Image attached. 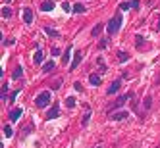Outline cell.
I'll list each match as a JSON object with an SVG mask.
<instances>
[{
  "mask_svg": "<svg viewBox=\"0 0 160 148\" xmlns=\"http://www.w3.org/2000/svg\"><path fill=\"white\" fill-rule=\"evenodd\" d=\"M120 27H122V12H118V14L106 23V29H108L110 35H116V33L120 31Z\"/></svg>",
  "mask_w": 160,
  "mask_h": 148,
  "instance_id": "6da1fadb",
  "label": "cell"
},
{
  "mask_svg": "<svg viewBox=\"0 0 160 148\" xmlns=\"http://www.w3.org/2000/svg\"><path fill=\"white\" fill-rule=\"evenodd\" d=\"M133 96H135L133 92H125L124 96H120V98H118V100L114 102L112 106H108V116H110V114H114V110L122 108V106H124V104H125V102H128V100H131V98H133Z\"/></svg>",
  "mask_w": 160,
  "mask_h": 148,
  "instance_id": "7a4b0ae2",
  "label": "cell"
},
{
  "mask_svg": "<svg viewBox=\"0 0 160 148\" xmlns=\"http://www.w3.org/2000/svg\"><path fill=\"white\" fill-rule=\"evenodd\" d=\"M48 104H50V92H48V90L41 92L39 96L35 98V106H37V108H46Z\"/></svg>",
  "mask_w": 160,
  "mask_h": 148,
  "instance_id": "3957f363",
  "label": "cell"
},
{
  "mask_svg": "<svg viewBox=\"0 0 160 148\" xmlns=\"http://www.w3.org/2000/svg\"><path fill=\"white\" fill-rule=\"evenodd\" d=\"M129 8H135V10H139V0H125V2H122L120 6H118V10H129Z\"/></svg>",
  "mask_w": 160,
  "mask_h": 148,
  "instance_id": "277c9868",
  "label": "cell"
},
{
  "mask_svg": "<svg viewBox=\"0 0 160 148\" xmlns=\"http://www.w3.org/2000/svg\"><path fill=\"white\" fill-rule=\"evenodd\" d=\"M58 114H60V106H58V104H52L50 110L46 112V116H44V117H46V119H56V117H58Z\"/></svg>",
  "mask_w": 160,
  "mask_h": 148,
  "instance_id": "5b68a950",
  "label": "cell"
},
{
  "mask_svg": "<svg viewBox=\"0 0 160 148\" xmlns=\"http://www.w3.org/2000/svg\"><path fill=\"white\" fill-rule=\"evenodd\" d=\"M23 21H25L27 25L33 23V10L31 8H23Z\"/></svg>",
  "mask_w": 160,
  "mask_h": 148,
  "instance_id": "8992f818",
  "label": "cell"
},
{
  "mask_svg": "<svg viewBox=\"0 0 160 148\" xmlns=\"http://www.w3.org/2000/svg\"><path fill=\"white\" fill-rule=\"evenodd\" d=\"M81 56H83V52H79V50H77V52H75V56H73L72 64H69V67H72L73 71H75V67H77V65L81 64Z\"/></svg>",
  "mask_w": 160,
  "mask_h": 148,
  "instance_id": "52a82bcc",
  "label": "cell"
},
{
  "mask_svg": "<svg viewBox=\"0 0 160 148\" xmlns=\"http://www.w3.org/2000/svg\"><path fill=\"white\" fill-rule=\"evenodd\" d=\"M108 117H110V119H114V121H122V119H128V117H129V114H128V112H118V114H110Z\"/></svg>",
  "mask_w": 160,
  "mask_h": 148,
  "instance_id": "ba28073f",
  "label": "cell"
},
{
  "mask_svg": "<svg viewBox=\"0 0 160 148\" xmlns=\"http://www.w3.org/2000/svg\"><path fill=\"white\" fill-rule=\"evenodd\" d=\"M120 87H122V79H116L112 85L108 87V94H114V92H118L120 90Z\"/></svg>",
  "mask_w": 160,
  "mask_h": 148,
  "instance_id": "9c48e42d",
  "label": "cell"
},
{
  "mask_svg": "<svg viewBox=\"0 0 160 148\" xmlns=\"http://www.w3.org/2000/svg\"><path fill=\"white\" fill-rule=\"evenodd\" d=\"M41 10L43 12H52L54 10V2H52V0H44V2L41 4Z\"/></svg>",
  "mask_w": 160,
  "mask_h": 148,
  "instance_id": "30bf717a",
  "label": "cell"
},
{
  "mask_svg": "<svg viewBox=\"0 0 160 148\" xmlns=\"http://www.w3.org/2000/svg\"><path fill=\"white\" fill-rule=\"evenodd\" d=\"M43 29H44V33H46V35H48V37H52V39H58V37H60V31H56V29H52V27H46V25H44V27H43Z\"/></svg>",
  "mask_w": 160,
  "mask_h": 148,
  "instance_id": "8fae6325",
  "label": "cell"
},
{
  "mask_svg": "<svg viewBox=\"0 0 160 148\" xmlns=\"http://www.w3.org/2000/svg\"><path fill=\"white\" fill-rule=\"evenodd\" d=\"M43 60H44V54H43V50H41V48H37L35 56H33V62H35V64H43Z\"/></svg>",
  "mask_w": 160,
  "mask_h": 148,
  "instance_id": "7c38bea8",
  "label": "cell"
},
{
  "mask_svg": "<svg viewBox=\"0 0 160 148\" xmlns=\"http://www.w3.org/2000/svg\"><path fill=\"white\" fill-rule=\"evenodd\" d=\"M89 83L98 87V85H100V75H98V73H91V75H89Z\"/></svg>",
  "mask_w": 160,
  "mask_h": 148,
  "instance_id": "4fadbf2b",
  "label": "cell"
},
{
  "mask_svg": "<svg viewBox=\"0 0 160 148\" xmlns=\"http://www.w3.org/2000/svg\"><path fill=\"white\" fill-rule=\"evenodd\" d=\"M19 116H21V108H15V110H12L10 112V121H18Z\"/></svg>",
  "mask_w": 160,
  "mask_h": 148,
  "instance_id": "5bb4252c",
  "label": "cell"
},
{
  "mask_svg": "<svg viewBox=\"0 0 160 148\" xmlns=\"http://www.w3.org/2000/svg\"><path fill=\"white\" fill-rule=\"evenodd\" d=\"M21 75H23V67H21V65H18V67H15V71L12 73V79L18 81V79H21Z\"/></svg>",
  "mask_w": 160,
  "mask_h": 148,
  "instance_id": "9a60e30c",
  "label": "cell"
},
{
  "mask_svg": "<svg viewBox=\"0 0 160 148\" xmlns=\"http://www.w3.org/2000/svg\"><path fill=\"white\" fill-rule=\"evenodd\" d=\"M102 29H104V25H102V23H97V25L93 27V31H91V37H98L102 33Z\"/></svg>",
  "mask_w": 160,
  "mask_h": 148,
  "instance_id": "2e32d148",
  "label": "cell"
},
{
  "mask_svg": "<svg viewBox=\"0 0 160 148\" xmlns=\"http://www.w3.org/2000/svg\"><path fill=\"white\" fill-rule=\"evenodd\" d=\"M69 58H72V46L66 48V52H64V56H62V62H64V64H68Z\"/></svg>",
  "mask_w": 160,
  "mask_h": 148,
  "instance_id": "e0dca14e",
  "label": "cell"
},
{
  "mask_svg": "<svg viewBox=\"0 0 160 148\" xmlns=\"http://www.w3.org/2000/svg\"><path fill=\"white\" fill-rule=\"evenodd\" d=\"M12 15H14V12H12L8 6H4V8H2V18H4V19H8V18H12Z\"/></svg>",
  "mask_w": 160,
  "mask_h": 148,
  "instance_id": "ac0fdd59",
  "label": "cell"
},
{
  "mask_svg": "<svg viewBox=\"0 0 160 148\" xmlns=\"http://www.w3.org/2000/svg\"><path fill=\"white\" fill-rule=\"evenodd\" d=\"M52 69H54V62H46V64L43 65V71H44V73L52 71Z\"/></svg>",
  "mask_w": 160,
  "mask_h": 148,
  "instance_id": "d6986e66",
  "label": "cell"
},
{
  "mask_svg": "<svg viewBox=\"0 0 160 148\" xmlns=\"http://www.w3.org/2000/svg\"><path fill=\"white\" fill-rule=\"evenodd\" d=\"M73 12H75V14H85V6L83 4H75V6H73Z\"/></svg>",
  "mask_w": 160,
  "mask_h": 148,
  "instance_id": "ffe728a7",
  "label": "cell"
},
{
  "mask_svg": "<svg viewBox=\"0 0 160 148\" xmlns=\"http://www.w3.org/2000/svg\"><path fill=\"white\" fill-rule=\"evenodd\" d=\"M118 60H120V62H128L129 54H128V52H118Z\"/></svg>",
  "mask_w": 160,
  "mask_h": 148,
  "instance_id": "44dd1931",
  "label": "cell"
},
{
  "mask_svg": "<svg viewBox=\"0 0 160 148\" xmlns=\"http://www.w3.org/2000/svg\"><path fill=\"white\" fill-rule=\"evenodd\" d=\"M75 98H73V96H69V98H66V106H68V108H73V106H75Z\"/></svg>",
  "mask_w": 160,
  "mask_h": 148,
  "instance_id": "7402d4cb",
  "label": "cell"
},
{
  "mask_svg": "<svg viewBox=\"0 0 160 148\" xmlns=\"http://www.w3.org/2000/svg\"><path fill=\"white\" fill-rule=\"evenodd\" d=\"M89 119H91V112H87V114H85V116H83V119H81V125H83V127H87Z\"/></svg>",
  "mask_w": 160,
  "mask_h": 148,
  "instance_id": "603a6c76",
  "label": "cell"
},
{
  "mask_svg": "<svg viewBox=\"0 0 160 148\" xmlns=\"http://www.w3.org/2000/svg\"><path fill=\"white\" fill-rule=\"evenodd\" d=\"M4 135H6V137H12V135H14V131H12L10 125H4Z\"/></svg>",
  "mask_w": 160,
  "mask_h": 148,
  "instance_id": "cb8c5ba5",
  "label": "cell"
},
{
  "mask_svg": "<svg viewBox=\"0 0 160 148\" xmlns=\"http://www.w3.org/2000/svg\"><path fill=\"white\" fill-rule=\"evenodd\" d=\"M143 40H145V39H143L141 35H137V37H135V46H143Z\"/></svg>",
  "mask_w": 160,
  "mask_h": 148,
  "instance_id": "d4e9b609",
  "label": "cell"
},
{
  "mask_svg": "<svg viewBox=\"0 0 160 148\" xmlns=\"http://www.w3.org/2000/svg\"><path fill=\"white\" fill-rule=\"evenodd\" d=\"M62 10H64V12H73L72 6H69V2H62Z\"/></svg>",
  "mask_w": 160,
  "mask_h": 148,
  "instance_id": "484cf974",
  "label": "cell"
},
{
  "mask_svg": "<svg viewBox=\"0 0 160 148\" xmlns=\"http://www.w3.org/2000/svg\"><path fill=\"white\" fill-rule=\"evenodd\" d=\"M8 96V85H2V100H6Z\"/></svg>",
  "mask_w": 160,
  "mask_h": 148,
  "instance_id": "4316f807",
  "label": "cell"
},
{
  "mask_svg": "<svg viewBox=\"0 0 160 148\" xmlns=\"http://www.w3.org/2000/svg\"><path fill=\"white\" fill-rule=\"evenodd\" d=\"M106 46H108V39H104V40L98 42V48H100V50H102V48H106Z\"/></svg>",
  "mask_w": 160,
  "mask_h": 148,
  "instance_id": "83f0119b",
  "label": "cell"
},
{
  "mask_svg": "<svg viewBox=\"0 0 160 148\" xmlns=\"http://www.w3.org/2000/svg\"><path fill=\"white\" fill-rule=\"evenodd\" d=\"M19 92H21V89H18V90H14V92H12V94H10V100H12V102H14V100H15V96H18V94H19Z\"/></svg>",
  "mask_w": 160,
  "mask_h": 148,
  "instance_id": "f1b7e54d",
  "label": "cell"
},
{
  "mask_svg": "<svg viewBox=\"0 0 160 148\" xmlns=\"http://www.w3.org/2000/svg\"><path fill=\"white\" fill-rule=\"evenodd\" d=\"M73 89H75L77 92H81V90H83V87H81V83H73Z\"/></svg>",
  "mask_w": 160,
  "mask_h": 148,
  "instance_id": "f546056e",
  "label": "cell"
},
{
  "mask_svg": "<svg viewBox=\"0 0 160 148\" xmlns=\"http://www.w3.org/2000/svg\"><path fill=\"white\" fill-rule=\"evenodd\" d=\"M15 42V39H6L4 40V44H6V46H10V44H14Z\"/></svg>",
  "mask_w": 160,
  "mask_h": 148,
  "instance_id": "4dcf8cb0",
  "label": "cell"
},
{
  "mask_svg": "<svg viewBox=\"0 0 160 148\" xmlns=\"http://www.w3.org/2000/svg\"><path fill=\"white\" fill-rule=\"evenodd\" d=\"M145 108H147V110L150 108V96H147V98H145Z\"/></svg>",
  "mask_w": 160,
  "mask_h": 148,
  "instance_id": "1f68e13d",
  "label": "cell"
},
{
  "mask_svg": "<svg viewBox=\"0 0 160 148\" xmlns=\"http://www.w3.org/2000/svg\"><path fill=\"white\" fill-rule=\"evenodd\" d=\"M158 29H160V15H158Z\"/></svg>",
  "mask_w": 160,
  "mask_h": 148,
  "instance_id": "d6a6232c",
  "label": "cell"
},
{
  "mask_svg": "<svg viewBox=\"0 0 160 148\" xmlns=\"http://www.w3.org/2000/svg\"><path fill=\"white\" fill-rule=\"evenodd\" d=\"M8 2H10V0H4V4H8Z\"/></svg>",
  "mask_w": 160,
  "mask_h": 148,
  "instance_id": "836d02e7",
  "label": "cell"
},
{
  "mask_svg": "<svg viewBox=\"0 0 160 148\" xmlns=\"http://www.w3.org/2000/svg\"><path fill=\"white\" fill-rule=\"evenodd\" d=\"M97 148H102V146H97Z\"/></svg>",
  "mask_w": 160,
  "mask_h": 148,
  "instance_id": "e575fe53",
  "label": "cell"
}]
</instances>
